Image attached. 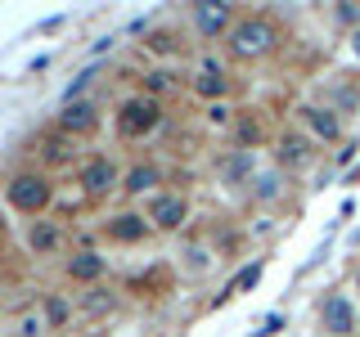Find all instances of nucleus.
<instances>
[{
    "mask_svg": "<svg viewBox=\"0 0 360 337\" xmlns=\"http://www.w3.org/2000/svg\"><path fill=\"white\" fill-rule=\"evenodd\" d=\"M275 41H279V32H275L270 18H243V22H234V32H230V50L239 54V59H262V54L275 50Z\"/></svg>",
    "mask_w": 360,
    "mask_h": 337,
    "instance_id": "obj_1",
    "label": "nucleus"
},
{
    "mask_svg": "<svg viewBox=\"0 0 360 337\" xmlns=\"http://www.w3.org/2000/svg\"><path fill=\"white\" fill-rule=\"evenodd\" d=\"M158 99H149V95H135V99H127L122 104V112H117V131L127 135V140H140V135H149L153 126H158Z\"/></svg>",
    "mask_w": 360,
    "mask_h": 337,
    "instance_id": "obj_2",
    "label": "nucleus"
},
{
    "mask_svg": "<svg viewBox=\"0 0 360 337\" xmlns=\"http://www.w3.org/2000/svg\"><path fill=\"white\" fill-rule=\"evenodd\" d=\"M9 202H14L18 211H45V202H50V185H45V176H14L9 180Z\"/></svg>",
    "mask_w": 360,
    "mask_h": 337,
    "instance_id": "obj_3",
    "label": "nucleus"
},
{
    "mask_svg": "<svg viewBox=\"0 0 360 337\" xmlns=\"http://www.w3.org/2000/svg\"><path fill=\"white\" fill-rule=\"evenodd\" d=\"M185 216H189V207H185V198H180V194H158L149 202V220L158 225V230H180Z\"/></svg>",
    "mask_w": 360,
    "mask_h": 337,
    "instance_id": "obj_4",
    "label": "nucleus"
},
{
    "mask_svg": "<svg viewBox=\"0 0 360 337\" xmlns=\"http://www.w3.org/2000/svg\"><path fill=\"white\" fill-rule=\"evenodd\" d=\"M320 319H324V329L338 333V337H347V333L356 329V310H352V301H347V297H338V292H333V297L320 306Z\"/></svg>",
    "mask_w": 360,
    "mask_h": 337,
    "instance_id": "obj_5",
    "label": "nucleus"
},
{
    "mask_svg": "<svg viewBox=\"0 0 360 337\" xmlns=\"http://www.w3.org/2000/svg\"><path fill=\"white\" fill-rule=\"evenodd\" d=\"M82 185L90 189V194H108V189L117 185V171H112L108 157H90V162L82 166Z\"/></svg>",
    "mask_w": 360,
    "mask_h": 337,
    "instance_id": "obj_6",
    "label": "nucleus"
},
{
    "mask_svg": "<svg viewBox=\"0 0 360 337\" xmlns=\"http://www.w3.org/2000/svg\"><path fill=\"white\" fill-rule=\"evenodd\" d=\"M59 126H63V135H86V131H95L99 126V117H95V108L90 104H68L63 108V117H59Z\"/></svg>",
    "mask_w": 360,
    "mask_h": 337,
    "instance_id": "obj_7",
    "label": "nucleus"
},
{
    "mask_svg": "<svg viewBox=\"0 0 360 337\" xmlns=\"http://www.w3.org/2000/svg\"><path fill=\"white\" fill-rule=\"evenodd\" d=\"M194 22H198V32L202 37H217V32L230 27V5H194Z\"/></svg>",
    "mask_w": 360,
    "mask_h": 337,
    "instance_id": "obj_8",
    "label": "nucleus"
},
{
    "mask_svg": "<svg viewBox=\"0 0 360 337\" xmlns=\"http://www.w3.org/2000/svg\"><path fill=\"white\" fill-rule=\"evenodd\" d=\"M104 275V256L99 252H77L72 261H68V279H77V284H90V279Z\"/></svg>",
    "mask_w": 360,
    "mask_h": 337,
    "instance_id": "obj_9",
    "label": "nucleus"
},
{
    "mask_svg": "<svg viewBox=\"0 0 360 337\" xmlns=\"http://www.w3.org/2000/svg\"><path fill=\"white\" fill-rule=\"evenodd\" d=\"M144 216H117V220H108V239H117V243H140L144 239Z\"/></svg>",
    "mask_w": 360,
    "mask_h": 337,
    "instance_id": "obj_10",
    "label": "nucleus"
},
{
    "mask_svg": "<svg viewBox=\"0 0 360 337\" xmlns=\"http://www.w3.org/2000/svg\"><path fill=\"white\" fill-rule=\"evenodd\" d=\"M307 121H311V131L320 135V140H338V112L333 108H307Z\"/></svg>",
    "mask_w": 360,
    "mask_h": 337,
    "instance_id": "obj_11",
    "label": "nucleus"
},
{
    "mask_svg": "<svg viewBox=\"0 0 360 337\" xmlns=\"http://www.w3.org/2000/svg\"><path fill=\"white\" fill-rule=\"evenodd\" d=\"M27 243H32V252H54V247H59V230H54L50 220H37L32 234H27Z\"/></svg>",
    "mask_w": 360,
    "mask_h": 337,
    "instance_id": "obj_12",
    "label": "nucleus"
},
{
    "mask_svg": "<svg viewBox=\"0 0 360 337\" xmlns=\"http://www.w3.org/2000/svg\"><path fill=\"white\" fill-rule=\"evenodd\" d=\"M221 176L225 180H230V185H239V180L243 176H252V153H230V157H225V162H221Z\"/></svg>",
    "mask_w": 360,
    "mask_h": 337,
    "instance_id": "obj_13",
    "label": "nucleus"
},
{
    "mask_svg": "<svg viewBox=\"0 0 360 337\" xmlns=\"http://www.w3.org/2000/svg\"><path fill=\"white\" fill-rule=\"evenodd\" d=\"M194 90H198V95H207V99H217V104H221V95H225V72H221V67H212V63H207V72H202L198 81H194Z\"/></svg>",
    "mask_w": 360,
    "mask_h": 337,
    "instance_id": "obj_14",
    "label": "nucleus"
},
{
    "mask_svg": "<svg viewBox=\"0 0 360 337\" xmlns=\"http://www.w3.org/2000/svg\"><path fill=\"white\" fill-rule=\"evenodd\" d=\"M279 162L284 166L307 162V140H302V135H284V140H279Z\"/></svg>",
    "mask_w": 360,
    "mask_h": 337,
    "instance_id": "obj_15",
    "label": "nucleus"
},
{
    "mask_svg": "<svg viewBox=\"0 0 360 337\" xmlns=\"http://www.w3.org/2000/svg\"><path fill=\"white\" fill-rule=\"evenodd\" d=\"M77 149H72V135H50L45 140V162H68Z\"/></svg>",
    "mask_w": 360,
    "mask_h": 337,
    "instance_id": "obj_16",
    "label": "nucleus"
},
{
    "mask_svg": "<svg viewBox=\"0 0 360 337\" xmlns=\"http://www.w3.org/2000/svg\"><path fill=\"white\" fill-rule=\"evenodd\" d=\"M158 185V171L153 166H135V171L127 176V194H144V189Z\"/></svg>",
    "mask_w": 360,
    "mask_h": 337,
    "instance_id": "obj_17",
    "label": "nucleus"
},
{
    "mask_svg": "<svg viewBox=\"0 0 360 337\" xmlns=\"http://www.w3.org/2000/svg\"><path fill=\"white\" fill-rule=\"evenodd\" d=\"M257 279H262V265H243L239 275H234V284L225 288V297H234V292H243V288H252Z\"/></svg>",
    "mask_w": 360,
    "mask_h": 337,
    "instance_id": "obj_18",
    "label": "nucleus"
},
{
    "mask_svg": "<svg viewBox=\"0 0 360 337\" xmlns=\"http://www.w3.org/2000/svg\"><path fill=\"white\" fill-rule=\"evenodd\" d=\"M262 202H270V198H279V176H257V189H252Z\"/></svg>",
    "mask_w": 360,
    "mask_h": 337,
    "instance_id": "obj_19",
    "label": "nucleus"
},
{
    "mask_svg": "<svg viewBox=\"0 0 360 337\" xmlns=\"http://www.w3.org/2000/svg\"><path fill=\"white\" fill-rule=\"evenodd\" d=\"M149 45H153V50H158V54H176V50H180V45H176V37H172V32H158V37H153Z\"/></svg>",
    "mask_w": 360,
    "mask_h": 337,
    "instance_id": "obj_20",
    "label": "nucleus"
},
{
    "mask_svg": "<svg viewBox=\"0 0 360 337\" xmlns=\"http://www.w3.org/2000/svg\"><path fill=\"white\" fill-rule=\"evenodd\" d=\"M207 121H212V126H230V108H225V104H212L207 108Z\"/></svg>",
    "mask_w": 360,
    "mask_h": 337,
    "instance_id": "obj_21",
    "label": "nucleus"
},
{
    "mask_svg": "<svg viewBox=\"0 0 360 337\" xmlns=\"http://www.w3.org/2000/svg\"><path fill=\"white\" fill-rule=\"evenodd\" d=\"M90 77H95V72H82V77H77L72 86H68V104H72V95H82V90L90 86Z\"/></svg>",
    "mask_w": 360,
    "mask_h": 337,
    "instance_id": "obj_22",
    "label": "nucleus"
},
{
    "mask_svg": "<svg viewBox=\"0 0 360 337\" xmlns=\"http://www.w3.org/2000/svg\"><path fill=\"white\" fill-rule=\"evenodd\" d=\"M172 86V72H149V90H167Z\"/></svg>",
    "mask_w": 360,
    "mask_h": 337,
    "instance_id": "obj_23",
    "label": "nucleus"
},
{
    "mask_svg": "<svg viewBox=\"0 0 360 337\" xmlns=\"http://www.w3.org/2000/svg\"><path fill=\"white\" fill-rule=\"evenodd\" d=\"M45 310H50V319H54V324H59V319H63V315H68V306H63V301H59V297H54V301H50V306H45Z\"/></svg>",
    "mask_w": 360,
    "mask_h": 337,
    "instance_id": "obj_24",
    "label": "nucleus"
},
{
    "mask_svg": "<svg viewBox=\"0 0 360 337\" xmlns=\"http://www.w3.org/2000/svg\"><path fill=\"white\" fill-rule=\"evenodd\" d=\"M338 18H342V22H356L360 9H356V5H342V9H338Z\"/></svg>",
    "mask_w": 360,
    "mask_h": 337,
    "instance_id": "obj_25",
    "label": "nucleus"
},
{
    "mask_svg": "<svg viewBox=\"0 0 360 337\" xmlns=\"http://www.w3.org/2000/svg\"><path fill=\"white\" fill-rule=\"evenodd\" d=\"M352 41H356V54H360V32H356V37H352Z\"/></svg>",
    "mask_w": 360,
    "mask_h": 337,
    "instance_id": "obj_26",
    "label": "nucleus"
},
{
    "mask_svg": "<svg viewBox=\"0 0 360 337\" xmlns=\"http://www.w3.org/2000/svg\"><path fill=\"white\" fill-rule=\"evenodd\" d=\"M356 284H360V265H356Z\"/></svg>",
    "mask_w": 360,
    "mask_h": 337,
    "instance_id": "obj_27",
    "label": "nucleus"
},
{
    "mask_svg": "<svg viewBox=\"0 0 360 337\" xmlns=\"http://www.w3.org/2000/svg\"><path fill=\"white\" fill-rule=\"evenodd\" d=\"M356 243H360V234H356Z\"/></svg>",
    "mask_w": 360,
    "mask_h": 337,
    "instance_id": "obj_28",
    "label": "nucleus"
}]
</instances>
